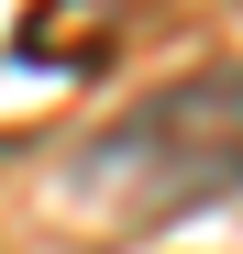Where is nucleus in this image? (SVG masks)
I'll use <instances>...</instances> for the list:
<instances>
[{
	"label": "nucleus",
	"mask_w": 243,
	"mask_h": 254,
	"mask_svg": "<svg viewBox=\"0 0 243 254\" xmlns=\"http://www.w3.org/2000/svg\"><path fill=\"white\" fill-rule=\"evenodd\" d=\"M56 188L100 232H155L199 199H232L243 188V66H199L177 89L133 100L111 133H89L56 166Z\"/></svg>",
	"instance_id": "1"
},
{
	"label": "nucleus",
	"mask_w": 243,
	"mask_h": 254,
	"mask_svg": "<svg viewBox=\"0 0 243 254\" xmlns=\"http://www.w3.org/2000/svg\"><path fill=\"white\" fill-rule=\"evenodd\" d=\"M77 22H122V0H45V11H22V56H45V66H77V45H66Z\"/></svg>",
	"instance_id": "2"
},
{
	"label": "nucleus",
	"mask_w": 243,
	"mask_h": 254,
	"mask_svg": "<svg viewBox=\"0 0 243 254\" xmlns=\"http://www.w3.org/2000/svg\"><path fill=\"white\" fill-rule=\"evenodd\" d=\"M232 11H243V0H232Z\"/></svg>",
	"instance_id": "3"
}]
</instances>
